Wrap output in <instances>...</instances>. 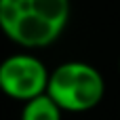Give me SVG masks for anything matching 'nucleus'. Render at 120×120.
I'll return each mask as SVG.
<instances>
[{
    "instance_id": "1",
    "label": "nucleus",
    "mask_w": 120,
    "mask_h": 120,
    "mask_svg": "<svg viewBox=\"0 0 120 120\" xmlns=\"http://www.w3.org/2000/svg\"><path fill=\"white\" fill-rule=\"evenodd\" d=\"M70 21V0H0V32L23 49L53 44Z\"/></svg>"
},
{
    "instance_id": "2",
    "label": "nucleus",
    "mask_w": 120,
    "mask_h": 120,
    "mask_svg": "<svg viewBox=\"0 0 120 120\" xmlns=\"http://www.w3.org/2000/svg\"><path fill=\"white\" fill-rule=\"evenodd\" d=\"M46 93L70 114L97 108L105 95V80L97 68L84 61H65L51 72Z\"/></svg>"
},
{
    "instance_id": "3",
    "label": "nucleus",
    "mask_w": 120,
    "mask_h": 120,
    "mask_svg": "<svg viewBox=\"0 0 120 120\" xmlns=\"http://www.w3.org/2000/svg\"><path fill=\"white\" fill-rule=\"evenodd\" d=\"M51 72L34 55H11L0 63V89L15 101H30L49 89Z\"/></svg>"
},
{
    "instance_id": "4",
    "label": "nucleus",
    "mask_w": 120,
    "mask_h": 120,
    "mask_svg": "<svg viewBox=\"0 0 120 120\" xmlns=\"http://www.w3.org/2000/svg\"><path fill=\"white\" fill-rule=\"evenodd\" d=\"M61 116L63 110L55 103V99L49 93L25 101L21 110V120H61Z\"/></svg>"
},
{
    "instance_id": "5",
    "label": "nucleus",
    "mask_w": 120,
    "mask_h": 120,
    "mask_svg": "<svg viewBox=\"0 0 120 120\" xmlns=\"http://www.w3.org/2000/svg\"><path fill=\"white\" fill-rule=\"evenodd\" d=\"M0 93H2V89H0Z\"/></svg>"
}]
</instances>
